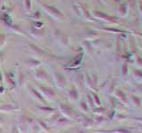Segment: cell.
<instances>
[{"mask_svg": "<svg viewBox=\"0 0 142 133\" xmlns=\"http://www.w3.org/2000/svg\"><path fill=\"white\" fill-rule=\"evenodd\" d=\"M41 90H43V92H45V95H47L48 97H53V96L55 95V93L53 92V90L50 88L47 87H41Z\"/></svg>", "mask_w": 142, "mask_h": 133, "instance_id": "obj_1", "label": "cell"}, {"mask_svg": "<svg viewBox=\"0 0 142 133\" xmlns=\"http://www.w3.org/2000/svg\"><path fill=\"white\" fill-rule=\"evenodd\" d=\"M57 78H59V80H57V84L59 86H63L64 85V77L62 76H60L59 74H57Z\"/></svg>", "mask_w": 142, "mask_h": 133, "instance_id": "obj_2", "label": "cell"}, {"mask_svg": "<svg viewBox=\"0 0 142 133\" xmlns=\"http://www.w3.org/2000/svg\"><path fill=\"white\" fill-rule=\"evenodd\" d=\"M60 108H61V110H62L63 113L67 114V115H70V114H71L70 109L68 108V107H66V106H64V104H60Z\"/></svg>", "mask_w": 142, "mask_h": 133, "instance_id": "obj_3", "label": "cell"}, {"mask_svg": "<svg viewBox=\"0 0 142 133\" xmlns=\"http://www.w3.org/2000/svg\"><path fill=\"white\" fill-rule=\"evenodd\" d=\"M31 91H32V93H33L34 95H35L38 99H40V100H42V101H44V99H43V98H42V96L40 95V94L38 93L37 91H36V90H35V89H31Z\"/></svg>", "mask_w": 142, "mask_h": 133, "instance_id": "obj_4", "label": "cell"}, {"mask_svg": "<svg viewBox=\"0 0 142 133\" xmlns=\"http://www.w3.org/2000/svg\"><path fill=\"white\" fill-rule=\"evenodd\" d=\"M16 107H13V106H4V107H0V109H5V110H12V109H15Z\"/></svg>", "mask_w": 142, "mask_h": 133, "instance_id": "obj_5", "label": "cell"}, {"mask_svg": "<svg viewBox=\"0 0 142 133\" xmlns=\"http://www.w3.org/2000/svg\"><path fill=\"white\" fill-rule=\"evenodd\" d=\"M39 109L44 111H53V109L50 108V107H39Z\"/></svg>", "mask_w": 142, "mask_h": 133, "instance_id": "obj_6", "label": "cell"}]
</instances>
